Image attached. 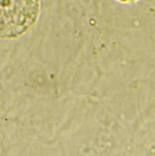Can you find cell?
Segmentation results:
<instances>
[{
    "label": "cell",
    "instance_id": "6da1fadb",
    "mask_svg": "<svg viewBox=\"0 0 155 156\" xmlns=\"http://www.w3.org/2000/svg\"><path fill=\"white\" fill-rule=\"evenodd\" d=\"M122 2H134V1H136V0H121Z\"/></svg>",
    "mask_w": 155,
    "mask_h": 156
}]
</instances>
